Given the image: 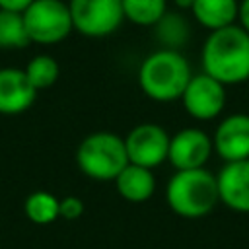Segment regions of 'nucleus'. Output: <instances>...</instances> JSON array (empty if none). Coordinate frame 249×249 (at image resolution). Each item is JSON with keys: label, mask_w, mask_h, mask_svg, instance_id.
Masks as SVG:
<instances>
[{"label": "nucleus", "mask_w": 249, "mask_h": 249, "mask_svg": "<svg viewBox=\"0 0 249 249\" xmlns=\"http://www.w3.org/2000/svg\"><path fill=\"white\" fill-rule=\"evenodd\" d=\"M58 212H60V218H64V220H76L84 214V202L78 196L68 195V196L60 198Z\"/></svg>", "instance_id": "nucleus-19"}, {"label": "nucleus", "mask_w": 249, "mask_h": 249, "mask_svg": "<svg viewBox=\"0 0 249 249\" xmlns=\"http://www.w3.org/2000/svg\"><path fill=\"white\" fill-rule=\"evenodd\" d=\"M29 43L23 12L0 10V49H23Z\"/></svg>", "instance_id": "nucleus-17"}, {"label": "nucleus", "mask_w": 249, "mask_h": 249, "mask_svg": "<svg viewBox=\"0 0 249 249\" xmlns=\"http://www.w3.org/2000/svg\"><path fill=\"white\" fill-rule=\"evenodd\" d=\"M68 8L74 31L91 39L115 33L124 21L121 0H70Z\"/></svg>", "instance_id": "nucleus-6"}, {"label": "nucleus", "mask_w": 249, "mask_h": 249, "mask_svg": "<svg viewBox=\"0 0 249 249\" xmlns=\"http://www.w3.org/2000/svg\"><path fill=\"white\" fill-rule=\"evenodd\" d=\"M216 181L220 202L233 212L249 214V160L224 163Z\"/></svg>", "instance_id": "nucleus-11"}, {"label": "nucleus", "mask_w": 249, "mask_h": 249, "mask_svg": "<svg viewBox=\"0 0 249 249\" xmlns=\"http://www.w3.org/2000/svg\"><path fill=\"white\" fill-rule=\"evenodd\" d=\"M58 206H60V198H56L53 193L33 191L23 202V212L33 224L47 226L53 224L56 218H60Z\"/></svg>", "instance_id": "nucleus-16"}, {"label": "nucleus", "mask_w": 249, "mask_h": 249, "mask_svg": "<svg viewBox=\"0 0 249 249\" xmlns=\"http://www.w3.org/2000/svg\"><path fill=\"white\" fill-rule=\"evenodd\" d=\"M202 72L224 86L249 80V33L241 25L210 31L200 53Z\"/></svg>", "instance_id": "nucleus-1"}, {"label": "nucleus", "mask_w": 249, "mask_h": 249, "mask_svg": "<svg viewBox=\"0 0 249 249\" xmlns=\"http://www.w3.org/2000/svg\"><path fill=\"white\" fill-rule=\"evenodd\" d=\"M165 202L169 210L181 218H204L220 202L218 181L206 167L175 171L165 185Z\"/></svg>", "instance_id": "nucleus-3"}, {"label": "nucleus", "mask_w": 249, "mask_h": 249, "mask_svg": "<svg viewBox=\"0 0 249 249\" xmlns=\"http://www.w3.org/2000/svg\"><path fill=\"white\" fill-rule=\"evenodd\" d=\"M193 72L189 60L175 49L150 53L138 68V86L146 97L158 103L181 99Z\"/></svg>", "instance_id": "nucleus-2"}, {"label": "nucleus", "mask_w": 249, "mask_h": 249, "mask_svg": "<svg viewBox=\"0 0 249 249\" xmlns=\"http://www.w3.org/2000/svg\"><path fill=\"white\" fill-rule=\"evenodd\" d=\"M23 21L29 41L37 45H56L74 31L68 2L62 0H33Z\"/></svg>", "instance_id": "nucleus-5"}, {"label": "nucleus", "mask_w": 249, "mask_h": 249, "mask_svg": "<svg viewBox=\"0 0 249 249\" xmlns=\"http://www.w3.org/2000/svg\"><path fill=\"white\" fill-rule=\"evenodd\" d=\"M237 25H241L249 33V0L239 2V14H237Z\"/></svg>", "instance_id": "nucleus-21"}, {"label": "nucleus", "mask_w": 249, "mask_h": 249, "mask_svg": "<svg viewBox=\"0 0 249 249\" xmlns=\"http://www.w3.org/2000/svg\"><path fill=\"white\" fill-rule=\"evenodd\" d=\"M212 146L224 163L249 160V115L231 113L224 117L214 130Z\"/></svg>", "instance_id": "nucleus-10"}, {"label": "nucleus", "mask_w": 249, "mask_h": 249, "mask_svg": "<svg viewBox=\"0 0 249 249\" xmlns=\"http://www.w3.org/2000/svg\"><path fill=\"white\" fill-rule=\"evenodd\" d=\"M37 97L21 68H0V113L18 115L27 111Z\"/></svg>", "instance_id": "nucleus-12"}, {"label": "nucleus", "mask_w": 249, "mask_h": 249, "mask_svg": "<svg viewBox=\"0 0 249 249\" xmlns=\"http://www.w3.org/2000/svg\"><path fill=\"white\" fill-rule=\"evenodd\" d=\"M169 140H171V136L167 134V130L156 123L136 124L124 136L128 163H134V165L154 171L163 161H167Z\"/></svg>", "instance_id": "nucleus-7"}, {"label": "nucleus", "mask_w": 249, "mask_h": 249, "mask_svg": "<svg viewBox=\"0 0 249 249\" xmlns=\"http://www.w3.org/2000/svg\"><path fill=\"white\" fill-rule=\"evenodd\" d=\"M181 103L193 119L212 121L220 117L226 107V86L204 72L193 74L181 95Z\"/></svg>", "instance_id": "nucleus-8"}, {"label": "nucleus", "mask_w": 249, "mask_h": 249, "mask_svg": "<svg viewBox=\"0 0 249 249\" xmlns=\"http://www.w3.org/2000/svg\"><path fill=\"white\" fill-rule=\"evenodd\" d=\"M76 163L80 171L93 181H115L128 165L124 138L111 130L88 134L76 150Z\"/></svg>", "instance_id": "nucleus-4"}, {"label": "nucleus", "mask_w": 249, "mask_h": 249, "mask_svg": "<svg viewBox=\"0 0 249 249\" xmlns=\"http://www.w3.org/2000/svg\"><path fill=\"white\" fill-rule=\"evenodd\" d=\"M117 187V193L121 198L140 204L154 196L156 193V177L152 169L128 163L113 181Z\"/></svg>", "instance_id": "nucleus-13"}, {"label": "nucleus", "mask_w": 249, "mask_h": 249, "mask_svg": "<svg viewBox=\"0 0 249 249\" xmlns=\"http://www.w3.org/2000/svg\"><path fill=\"white\" fill-rule=\"evenodd\" d=\"M173 4L179 8V10H191L195 0H173Z\"/></svg>", "instance_id": "nucleus-22"}, {"label": "nucleus", "mask_w": 249, "mask_h": 249, "mask_svg": "<svg viewBox=\"0 0 249 249\" xmlns=\"http://www.w3.org/2000/svg\"><path fill=\"white\" fill-rule=\"evenodd\" d=\"M23 72H25L29 84L35 88V91H41V89H49L51 86L56 84L58 74H60V66L53 56L37 54L27 62Z\"/></svg>", "instance_id": "nucleus-18"}, {"label": "nucleus", "mask_w": 249, "mask_h": 249, "mask_svg": "<svg viewBox=\"0 0 249 249\" xmlns=\"http://www.w3.org/2000/svg\"><path fill=\"white\" fill-rule=\"evenodd\" d=\"M124 19L140 25L152 27L158 25L167 12V0H121Z\"/></svg>", "instance_id": "nucleus-15"}, {"label": "nucleus", "mask_w": 249, "mask_h": 249, "mask_svg": "<svg viewBox=\"0 0 249 249\" xmlns=\"http://www.w3.org/2000/svg\"><path fill=\"white\" fill-rule=\"evenodd\" d=\"M193 18L208 31H218L237 23L239 0H195Z\"/></svg>", "instance_id": "nucleus-14"}, {"label": "nucleus", "mask_w": 249, "mask_h": 249, "mask_svg": "<svg viewBox=\"0 0 249 249\" xmlns=\"http://www.w3.org/2000/svg\"><path fill=\"white\" fill-rule=\"evenodd\" d=\"M33 0H0V10H10V12H25L27 6Z\"/></svg>", "instance_id": "nucleus-20"}, {"label": "nucleus", "mask_w": 249, "mask_h": 249, "mask_svg": "<svg viewBox=\"0 0 249 249\" xmlns=\"http://www.w3.org/2000/svg\"><path fill=\"white\" fill-rule=\"evenodd\" d=\"M212 152H214L212 136H208L202 128L187 126L171 136L167 161L175 167V171L200 169L204 167Z\"/></svg>", "instance_id": "nucleus-9"}]
</instances>
